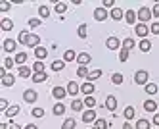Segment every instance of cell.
I'll return each instance as SVG.
<instances>
[{
    "instance_id": "cell-1",
    "label": "cell",
    "mask_w": 159,
    "mask_h": 129,
    "mask_svg": "<svg viewBox=\"0 0 159 129\" xmlns=\"http://www.w3.org/2000/svg\"><path fill=\"white\" fill-rule=\"evenodd\" d=\"M146 81H148V72L146 69H138V72L134 73V83L136 85H146Z\"/></svg>"
},
{
    "instance_id": "cell-2",
    "label": "cell",
    "mask_w": 159,
    "mask_h": 129,
    "mask_svg": "<svg viewBox=\"0 0 159 129\" xmlns=\"http://www.w3.org/2000/svg\"><path fill=\"white\" fill-rule=\"evenodd\" d=\"M136 17H138L142 23H144V21H150V19H152V10H150V8H140L138 14H136Z\"/></svg>"
},
{
    "instance_id": "cell-3",
    "label": "cell",
    "mask_w": 159,
    "mask_h": 129,
    "mask_svg": "<svg viewBox=\"0 0 159 129\" xmlns=\"http://www.w3.org/2000/svg\"><path fill=\"white\" fill-rule=\"evenodd\" d=\"M37 98H39V95H37V91H33V89H27V91L23 92V100L29 102V104L37 102Z\"/></svg>"
},
{
    "instance_id": "cell-4",
    "label": "cell",
    "mask_w": 159,
    "mask_h": 129,
    "mask_svg": "<svg viewBox=\"0 0 159 129\" xmlns=\"http://www.w3.org/2000/svg\"><path fill=\"white\" fill-rule=\"evenodd\" d=\"M52 95H54V98H56V100H63V98H65V95H67V89H63V87H54Z\"/></svg>"
},
{
    "instance_id": "cell-5",
    "label": "cell",
    "mask_w": 159,
    "mask_h": 129,
    "mask_svg": "<svg viewBox=\"0 0 159 129\" xmlns=\"http://www.w3.org/2000/svg\"><path fill=\"white\" fill-rule=\"evenodd\" d=\"M106 46H107L109 50H117L119 46H121V41H119L117 37H109V39L106 41Z\"/></svg>"
},
{
    "instance_id": "cell-6",
    "label": "cell",
    "mask_w": 159,
    "mask_h": 129,
    "mask_svg": "<svg viewBox=\"0 0 159 129\" xmlns=\"http://www.w3.org/2000/svg\"><path fill=\"white\" fill-rule=\"evenodd\" d=\"M106 17H107V10L106 8H96L94 10V19L96 21H104Z\"/></svg>"
},
{
    "instance_id": "cell-7",
    "label": "cell",
    "mask_w": 159,
    "mask_h": 129,
    "mask_svg": "<svg viewBox=\"0 0 159 129\" xmlns=\"http://www.w3.org/2000/svg\"><path fill=\"white\" fill-rule=\"evenodd\" d=\"M81 91V87H79L75 81H69L67 83V95H71V97H77V92Z\"/></svg>"
},
{
    "instance_id": "cell-8",
    "label": "cell",
    "mask_w": 159,
    "mask_h": 129,
    "mask_svg": "<svg viewBox=\"0 0 159 129\" xmlns=\"http://www.w3.org/2000/svg\"><path fill=\"white\" fill-rule=\"evenodd\" d=\"M106 108L111 110V112H115V108H117V98L113 97V95H109V97L106 98Z\"/></svg>"
},
{
    "instance_id": "cell-9",
    "label": "cell",
    "mask_w": 159,
    "mask_h": 129,
    "mask_svg": "<svg viewBox=\"0 0 159 129\" xmlns=\"http://www.w3.org/2000/svg\"><path fill=\"white\" fill-rule=\"evenodd\" d=\"M83 122H84V123L96 122V112H94V110H86V112L83 114Z\"/></svg>"
},
{
    "instance_id": "cell-10",
    "label": "cell",
    "mask_w": 159,
    "mask_h": 129,
    "mask_svg": "<svg viewBox=\"0 0 159 129\" xmlns=\"http://www.w3.org/2000/svg\"><path fill=\"white\" fill-rule=\"evenodd\" d=\"M136 35H138V37L140 39H146V35H148V31H150V29H148L146 25H144V23H138V25H136Z\"/></svg>"
},
{
    "instance_id": "cell-11",
    "label": "cell",
    "mask_w": 159,
    "mask_h": 129,
    "mask_svg": "<svg viewBox=\"0 0 159 129\" xmlns=\"http://www.w3.org/2000/svg\"><path fill=\"white\" fill-rule=\"evenodd\" d=\"M35 56H37V60H39V62H42L44 58L48 56V50H46V48H42V46H39V48H35Z\"/></svg>"
},
{
    "instance_id": "cell-12",
    "label": "cell",
    "mask_w": 159,
    "mask_h": 129,
    "mask_svg": "<svg viewBox=\"0 0 159 129\" xmlns=\"http://www.w3.org/2000/svg\"><path fill=\"white\" fill-rule=\"evenodd\" d=\"M39 42H40L39 35H31L29 41H27V46H31V48H39Z\"/></svg>"
},
{
    "instance_id": "cell-13",
    "label": "cell",
    "mask_w": 159,
    "mask_h": 129,
    "mask_svg": "<svg viewBox=\"0 0 159 129\" xmlns=\"http://www.w3.org/2000/svg\"><path fill=\"white\" fill-rule=\"evenodd\" d=\"M77 62H79V66H86L88 62H90V54H86V52H81L77 56Z\"/></svg>"
},
{
    "instance_id": "cell-14",
    "label": "cell",
    "mask_w": 159,
    "mask_h": 129,
    "mask_svg": "<svg viewBox=\"0 0 159 129\" xmlns=\"http://www.w3.org/2000/svg\"><path fill=\"white\" fill-rule=\"evenodd\" d=\"M19 114V106H17V104H14V106H10L6 112H4V116H6V118H14V116H17Z\"/></svg>"
},
{
    "instance_id": "cell-15",
    "label": "cell",
    "mask_w": 159,
    "mask_h": 129,
    "mask_svg": "<svg viewBox=\"0 0 159 129\" xmlns=\"http://www.w3.org/2000/svg\"><path fill=\"white\" fill-rule=\"evenodd\" d=\"M4 50L6 52H14L16 50V41L14 39H6L4 41Z\"/></svg>"
},
{
    "instance_id": "cell-16",
    "label": "cell",
    "mask_w": 159,
    "mask_h": 129,
    "mask_svg": "<svg viewBox=\"0 0 159 129\" xmlns=\"http://www.w3.org/2000/svg\"><path fill=\"white\" fill-rule=\"evenodd\" d=\"M14 83H16V77H14V75H10V73H6V75L2 77V85H4V87H12Z\"/></svg>"
},
{
    "instance_id": "cell-17",
    "label": "cell",
    "mask_w": 159,
    "mask_h": 129,
    "mask_svg": "<svg viewBox=\"0 0 159 129\" xmlns=\"http://www.w3.org/2000/svg\"><path fill=\"white\" fill-rule=\"evenodd\" d=\"M144 110L146 112H155L157 110V102L155 100H146L144 102Z\"/></svg>"
},
{
    "instance_id": "cell-18",
    "label": "cell",
    "mask_w": 159,
    "mask_h": 129,
    "mask_svg": "<svg viewBox=\"0 0 159 129\" xmlns=\"http://www.w3.org/2000/svg\"><path fill=\"white\" fill-rule=\"evenodd\" d=\"M81 91L84 92V95H86V97H90V95H92V92H94V85H92V83H90V81H86V83H84V85L81 87Z\"/></svg>"
},
{
    "instance_id": "cell-19",
    "label": "cell",
    "mask_w": 159,
    "mask_h": 129,
    "mask_svg": "<svg viewBox=\"0 0 159 129\" xmlns=\"http://www.w3.org/2000/svg\"><path fill=\"white\" fill-rule=\"evenodd\" d=\"M52 112H54L56 116H63V114H65V106H63V102H58V104H54Z\"/></svg>"
},
{
    "instance_id": "cell-20",
    "label": "cell",
    "mask_w": 159,
    "mask_h": 129,
    "mask_svg": "<svg viewBox=\"0 0 159 129\" xmlns=\"http://www.w3.org/2000/svg\"><path fill=\"white\" fill-rule=\"evenodd\" d=\"M100 77H102V69H90V73H88L86 79L90 81V83H92L94 79H100Z\"/></svg>"
},
{
    "instance_id": "cell-21",
    "label": "cell",
    "mask_w": 159,
    "mask_h": 129,
    "mask_svg": "<svg viewBox=\"0 0 159 129\" xmlns=\"http://www.w3.org/2000/svg\"><path fill=\"white\" fill-rule=\"evenodd\" d=\"M77 52L75 50H67L65 54H63V62H73V60H77Z\"/></svg>"
},
{
    "instance_id": "cell-22",
    "label": "cell",
    "mask_w": 159,
    "mask_h": 129,
    "mask_svg": "<svg viewBox=\"0 0 159 129\" xmlns=\"http://www.w3.org/2000/svg\"><path fill=\"white\" fill-rule=\"evenodd\" d=\"M17 73H19V77H33L31 75V67H27V66H19Z\"/></svg>"
},
{
    "instance_id": "cell-23",
    "label": "cell",
    "mask_w": 159,
    "mask_h": 129,
    "mask_svg": "<svg viewBox=\"0 0 159 129\" xmlns=\"http://www.w3.org/2000/svg\"><path fill=\"white\" fill-rule=\"evenodd\" d=\"M46 79H48L46 72H40V73H33V81H35V83H42V81H46Z\"/></svg>"
},
{
    "instance_id": "cell-24",
    "label": "cell",
    "mask_w": 159,
    "mask_h": 129,
    "mask_svg": "<svg viewBox=\"0 0 159 129\" xmlns=\"http://www.w3.org/2000/svg\"><path fill=\"white\" fill-rule=\"evenodd\" d=\"M125 19H127V23H134V21H136V12H134V10H127Z\"/></svg>"
},
{
    "instance_id": "cell-25",
    "label": "cell",
    "mask_w": 159,
    "mask_h": 129,
    "mask_svg": "<svg viewBox=\"0 0 159 129\" xmlns=\"http://www.w3.org/2000/svg\"><path fill=\"white\" fill-rule=\"evenodd\" d=\"M111 17L115 19V21L123 19V10H121V8H113V10H111Z\"/></svg>"
},
{
    "instance_id": "cell-26",
    "label": "cell",
    "mask_w": 159,
    "mask_h": 129,
    "mask_svg": "<svg viewBox=\"0 0 159 129\" xmlns=\"http://www.w3.org/2000/svg\"><path fill=\"white\" fill-rule=\"evenodd\" d=\"M63 67H65V62H63V60H56V62H52V69H54V72H61Z\"/></svg>"
},
{
    "instance_id": "cell-27",
    "label": "cell",
    "mask_w": 159,
    "mask_h": 129,
    "mask_svg": "<svg viewBox=\"0 0 159 129\" xmlns=\"http://www.w3.org/2000/svg\"><path fill=\"white\" fill-rule=\"evenodd\" d=\"M150 48H152V42L148 41V39H142V41H140V50H142V52H148Z\"/></svg>"
},
{
    "instance_id": "cell-28",
    "label": "cell",
    "mask_w": 159,
    "mask_h": 129,
    "mask_svg": "<svg viewBox=\"0 0 159 129\" xmlns=\"http://www.w3.org/2000/svg\"><path fill=\"white\" fill-rule=\"evenodd\" d=\"M25 60H27V54H25V52H19V54H16V64L23 66V64H25Z\"/></svg>"
},
{
    "instance_id": "cell-29",
    "label": "cell",
    "mask_w": 159,
    "mask_h": 129,
    "mask_svg": "<svg viewBox=\"0 0 159 129\" xmlns=\"http://www.w3.org/2000/svg\"><path fill=\"white\" fill-rule=\"evenodd\" d=\"M88 73H90V69H86V66H79V69H77L79 77H88Z\"/></svg>"
},
{
    "instance_id": "cell-30",
    "label": "cell",
    "mask_w": 159,
    "mask_h": 129,
    "mask_svg": "<svg viewBox=\"0 0 159 129\" xmlns=\"http://www.w3.org/2000/svg\"><path fill=\"white\" fill-rule=\"evenodd\" d=\"M84 104H86L90 110H94V106H96V98L90 95V97H86V98H84Z\"/></svg>"
},
{
    "instance_id": "cell-31",
    "label": "cell",
    "mask_w": 159,
    "mask_h": 129,
    "mask_svg": "<svg viewBox=\"0 0 159 129\" xmlns=\"http://www.w3.org/2000/svg\"><path fill=\"white\" fill-rule=\"evenodd\" d=\"M83 106H84V102H83V100H73V102H71V108H73L75 112H81Z\"/></svg>"
},
{
    "instance_id": "cell-32",
    "label": "cell",
    "mask_w": 159,
    "mask_h": 129,
    "mask_svg": "<svg viewBox=\"0 0 159 129\" xmlns=\"http://www.w3.org/2000/svg\"><path fill=\"white\" fill-rule=\"evenodd\" d=\"M61 129H75V120L73 118H67L61 125Z\"/></svg>"
},
{
    "instance_id": "cell-33",
    "label": "cell",
    "mask_w": 159,
    "mask_h": 129,
    "mask_svg": "<svg viewBox=\"0 0 159 129\" xmlns=\"http://www.w3.org/2000/svg\"><path fill=\"white\" fill-rule=\"evenodd\" d=\"M123 116H125L127 120H132V118H134V108H132V106H127V108H125V112H123Z\"/></svg>"
},
{
    "instance_id": "cell-34",
    "label": "cell",
    "mask_w": 159,
    "mask_h": 129,
    "mask_svg": "<svg viewBox=\"0 0 159 129\" xmlns=\"http://www.w3.org/2000/svg\"><path fill=\"white\" fill-rule=\"evenodd\" d=\"M77 33H79V37H81V39H86V23H81L79 29H77Z\"/></svg>"
},
{
    "instance_id": "cell-35",
    "label": "cell",
    "mask_w": 159,
    "mask_h": 129,
    "mask_svg": "<svg viewBox=\"0 0 159 129\" xmlns=\"http://www.w3.org/2000/svg\"><path fill=\"white\" fill-rule=\"evenodd\" d=\"M39 14H40V17H48V16H50V8L42 4V6L39 8Z\"/></svg>"
},
{
    "instance_id": "cell-36",
    "label": "cell",
    "mask_w": 159,
    "mask_h": 129,
    "mask_svg": "<svg viewBox=\"0 0 159 129\" xmlns=\"http://www.w3.org/2000/svg\"><path fill=\"white\" fill-rule=\"evenodd\" d=\"M146 92H148V95H155V92H157V85L155 83H148L146 85Z\"/></svg>"
},
{
    "instance_id": "cell-37",
    "label": "cell",
    "mask_w": 159,
    "mask_h": 129,
    "mask_svg": "<svg viewBox=\"0 0 159 129\" xmlns=\"http://www.w3.org/2000/svg\"><path fill=\"white\" fill-rule=\"evenodd\" d=\"M29 37H31V35H29L27 31H21V33H19V42H21V44H27Z\"/></svg>"
},
{
    "instance_id": "cell-38",
    "label": "cell",
    "mask_w": 159,
    "mask_h": 129,
    "mask_svg": "<svg viewBox=\"0 0 159 129\" xmlns=\"http://www.w3.org/2000/svg\"><path fill=\"white\" fill-rule=\"evenodd\" d=\"M136 129H150V122H148V120H138Z\"/></svg>"
},
{
    "instance_id": "cell-39",
    "label": "cell",
    "mask_w": 159,
    "mask_h": 129,
    "mask_svg": "<svg viewBox=\"0 0 159 129\" xmlns=\"http://www.w3.org/2000/svg\"><path fill=\"white\" fill-rule=\"evenodd\" d=\"M0 23H2V29H4V31H10V29L14 27V23H12V19H2V21H0Z\"/></svg>"
},
{
    "instance_id": "cell-40",
    "label": "cell",
    "mask_w": 159,
    "mask_h": 129,
    "mask_svg": "<svg viewBox=\"0 0 159 129\" xmlns=\"http://www.w3.org/2000/svg\"><path fill=\"white\" fill-rule=\"evenodd\" d=\"M111 81H113V85H121L123 83V75L121 73H113L111 75Z\"/></svg>"
},
{
    "instance_id": "cell-41",
    "label": "cell",
    "mask_w": 159,
    "mask_h": 129,
    "mask_svg": "<svg viewBox=\"0 0 159 129\" xmlns=\"http://www.w3.org/2000/svg\"><path fill=\"white\" fill-rule=\"evenodd\" d=\"M119 60H121V62H127V60H129V50H127V48H121V52H119Z\"/></svg>"
},
{
    "instance_id": "cell-42",
    "label": "cell",
    "mask_w": 159,
    "mask_h": 129,
    "mask_svg": "<svg viewBox=\"0 0 159 129\" xmlns=\"http://www.w3.org/2000/svg\"><path fill=\"white\" fill-rule=\"evenodd\" d=\"M33 72H35V73L44 72V64H42V62H35V66H33Z\"/></svg>"
},
{
    "instance_id": "cell-43",
    "label": "cell",
    "mask_w": 159,
    "mask_h": 129,
    "mask_svg": "<svg viewBox=\"0 0 159 129\" xmlns=\"http://www.w3.org/2000/svg\"><path fill=\"white\" fill-rule=\"evenodd\" d=\"M65 10H67V4L65 2H58V4H56V12H58V14H63Z\"/></svg>"
},
{
    "instance_id": "cell-44",
    "label": "cell",
    "mask_w": 159,
    "mask_h": 129,
    "mask_svg": "<svg viewBox=\"0 0 159 129\" xmlns=\"http://www.w3.org/2000/svg\"><path fill=\"white\" fill-rule=\"evenodd\" d=\"M132 46H134V41H132V39H125V41H123V48H127V50H130Z\"/></svg>"
},
{
    "instance_id": "cell-45",
    "label": "cell",
    "mask_w": 159,
    "mask_h": 129,
    "mask_svg": "<svg viewBox=\"0 0 159 129\" xmlns=\"http://www.w3.org/2000/svg\"><path fill=\"white\" fill-rule=\"evenodd\" d=\"M96 129H107V122L106 120H96Z\"/></svg>"
},
{
    "instance_id": "cell-46",
    "label": "cell",
    "mask_w": 159,
    "mask_h": 129,
    "mask_svg": "<svg viewBox=\"0 0 159 129\" xmlns=\"http://www.w3.org/2000/svg\"><path fill=\"white\" fill-rule=\"evenodd\" d=\"M14 64H16V60H14V58H6V60H4V67H6V69L14 67Z\"/></svg>"
},
{
    "instance_id": "cell-47",
    "label": "cell",
    "mask_w": 159,
    "mask_h": 129,
    "mask_svg": "<svg viewBox=\"0 0 159 129\" xmlns=\"http://www.w3.org/2000/svg\"><path fill=\"white\" fill-rule=\"evenodd\" d=\"M31 116H35V118H42V116H44V110H42V108H35V110L31 112Z\"/></svg>"
},
{
    "instance_id": "cell-48",
    "label": "cell",
    "mask_w": 159,
    "mask_h": 129,
    "mask_svg": "<svg viewBox=\"0 0 159 129\" xmlns=\"http://www.w3.org/2000/svg\"><path fill=\"white\" fill-rule=\"evenodd\" d=\"M10 106H8V100L6 98H0V110H2V112H6Z\"/></svg>"
},
{
    "instance_id": "cell-49",
    "label": "cell",
    "mask_w": 159,
    "mask_h": 129,
    "mask_svg": "<svg viewBox=\"0 0 159 129\" xmlns=\"http://www.w3.org/2000/svg\"><path fill=\"white\" fill-rule=\"evenodd\" d=\"M29 25H31V27H39V25H40V19L31 17V19H29Z\"/></svg>"
},
{
    "instance_id": "cell-50",
    "label": "cell",
    "mask_w": 159,
    "mask_h": 129,
    "mask_svg": "<svg viewBox=\"0 0 159 129\" xmlns=\"http://www.w3.org/2000/svg\"><path fill=\"white\" fill-rule=\"evenodd\" d=\"M10 10V2H4V0H2V2H0V12H8Z\"/></svg>"
},
{
    "instance_id": "cell-51",
    "label": "cell",
    "mask_w": 159,
    "mask_h": 129,
    "mask_svg": "<svg viewBox=\"0 0 159 129\" xmlns=\"http://www.w3.org/2000/svg\"><path fill=\"white\" fill-rule=\"evenodd\" d=\"M150 31H152L153 35H159V23H152V27H150Z\"/></svg>"
},
{
    "instance_id": "cell-52",
    "label": "cell",
    "mask_w": 159,
    "mask_h": 129,
    "mask_svg": "<svg viewBox=\"0 0 159 129\" xmlns=\"http://www.w3.org/2000/svg\"><path fill=\"white\" fill-rule=\"evenodd\" d=\"M152 16H155V17L159 16V4H155V6H153V10H152Z\"/></svg>"
},
{
    "instance_id": "cell-53",
    "label": "cell",
    "mask_w": 159,
    "mask_h": 129,
    "mask_svg": "<svg viewBox=\"0 0 159 129\" xmlns=\"http://www.w3.org/2000/svg\"><path fill=\"white\" fill-rule=\"evenodd\" d=\"M113 4H115V2H113V0H104V8H111Z\"/></svg>"
},
{
    "instance_id": "cell-54",
    "label": "cell",
    "mask_w": 159,
    "mask_h": 129,
    "mask_svg": "<svg viewBox=\"0 0 159 129\" xmlns=\"http://www.w3.org/2000/svg\"><path fill=\"white\" fill-rule=\"evenodd\" d=\"M153 123L159 127V114H155V116H153Z\"/></svg>"
},
{
    "instance_id": "cell-55",
    "label": "cell",
    "mask_w": 159,
    "mask_h": 129,
    "mask_svg": "<svg viewBox=\"0 0 159 129\" xmlns=\"http://www.w3.org/2000/svg\"><path fill=\"white\" fill-rule=\"evenodd\" d=\"M25 129H37V125H33V123H29V125H27Z\"/></svg>"
},
{
    "instance_id": "cell-56",
    "label": "cell",
    "mask_w": 159,
    "mask_h": 129,
    "mask_svg": "<svg viewBox=\"0 0 159 129\" xmlns=\"http://www.w3.org/2000/svg\"><path fill=\"white\" fill-rule=\"evenodd\" d=\"M10 129H21V127H19L17 123H14V125H10Z\"/></svg>"
},
{
    "instance_id": "cell-57",
    "label": "cell",
    "mask_w": 159,
    "mask_h": 129,
    "mask_svg": "<svg viewBox=\"0 0 159 129\" xmlns=\"http://www.w3.org/2000/svg\"><path fill=\"white\" fill-rule=\"evenodd\" d=\"M0 129H8V123H0Z\"/></svg>"
},
{
    "instance_id": "cell-58",
    "label": "cell",
    "mask_w": 159,
    "mask_h": 129,
    "mask_svg": "<svg viewBox=\"0 0 159 129\" xmlns=\"http://www.w3.org/2000/svg\"><path fill=\"white\" fill-rule=\"evenodd\" d=\"M123 129H132V127H130L129 123H125V125H123Z\"/></svg>"
}]
</instances>
